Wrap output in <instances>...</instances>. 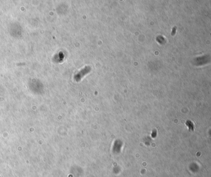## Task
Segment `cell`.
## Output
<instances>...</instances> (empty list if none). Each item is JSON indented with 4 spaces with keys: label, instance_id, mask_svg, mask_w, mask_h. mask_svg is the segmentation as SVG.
Masks as SVG:
<instances>
[{
    "label": "cell",
    "instance_id": "1",
    "mask_svg": "<svg viewBox=\"0 0 211 177\" xmlns=\"http://www.w3.org/2000/svg\"><path fill=\"white\" fill-rule=\"evenodd\" d=\"M176 29H177V28H176V27H175L173 28V31H172V32H171V35H172V36H174V35L175 34V32H176Z\"/></svg>",
    "mask_w": 211,
    "mask_h": 177
}]
</instances>
